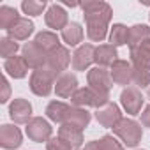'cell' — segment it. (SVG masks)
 <instances>
[{"label":"cell","instance_id":"1","mask_svg":"<svg viewBox=\"0 0 150 150\" xmlns=\"http://www.w3.org/2000/svg\"><path fill=\"white\" fill-rule=\"evenodd\" d=\"M87 21V34L92 41H103L108 34V23L111 20V7L106 2H85L81 4Z\"/></svg>","mask_w":150,"mask_h":150},{"label":"cell","instance_id":"2","mask_svg":"<svg viewBox=\"0 0 150 150\" xmlns=\"http://www.w3.org/2000/svg\"><path fill=\"white\" fill-rule=\"evenodd\" d=\"M53 81H55V74L48 67L35 69L30 76V90L39 97H46L53 90Z\"/></svg>","mask_w":150,"mask_h":150},{"label":"cell","instance_id":"3","mask_svg":"<svg viewBox=\"0 0 150 150\" xmlns=\"http://www.w3.org/2000/svg\"><path fill=\"white\" fill-rule=\"evenodd\" d=\"M113 132L124 141V145L127 146H136L141 141V127L138 122L131 120V118H122L115 127Z\"/></svg>","mask_w":150,"mask_h":150},{"label":"cell","instance_id":"4","mask_svg":"<svg viewBox=\"0 0 150 150\" xmlns=\"http://www.w3.org/2000/svg\"><path fill=\"white\" fill-rule=\"evenodd\" d=\"M72 104L76 108H81V106H94L97 110L104 108L108 103H110V97L108 96H101L97 92H94L90 87L87 88H78L76 92L72 94Z\"/></svg>","mask_w":150,"mask_h":150},{"label":"cell","instance_id":"5","mask_svg":"<svg viewBox=\"0 0 150 150\" xmlns=\"http://www.w3.org/2000/svg\"><path fill=\"white\" fill-rule=\"evenodd\" d=\"M88 85L94 92L101 94V96H108L111 87H113V80L111 74L104 69V67H92L88 71Z\"/></svg>","mask_w":150,"mask_h":150},{"label":"cell","instance_id":"6","mask_svg":"<svg viewBox=\"0 0 150 150\" xmlns=\"http://www.w3.org/2000/svg\"><path fill=\"white\" fill-rule=\"evenodd\" d=\"M21 57L27 60L28 67H32L34 71L35 69H41L48 64V51H44L41 46H37L35 42H27L23 48H21Z\"/></svg>","mask_w":150,"mask_h":150},{"label":"cell","instance_id":"7","mask_svg":"<svg viewBox=\"0 0 150 150\" xmlns=\"http://www.w3.org/2000/svg\"><path fill=\"white\" fill-rule=\"evenodd\" d=\"M27 136L32 139V141H39V143H42V141H50L51 139V125L44 120V118H41V117H35V118H32L28 124H27Z\"/></svg>","mask_w":150,"mask_h":150},{"label":"cell","instance_id":"8","mask_svg":"<svg viewBox=\"0 0 150 150\" xmlns=\"http://www.w3.org/2000/svg\"><path fill=\"white\" fill-rule=\"evenodd\" d=\"M69 62H71V55H69L67 48L57 46L55 50H51L48 53V64L46 65H48V69L55 74V78H57V74H60V72H64L67 69Z\"/></svg>","mask_w":150,"mask_h":150},{"label":"cell","instance_id":"9","mask_svg":"<svg viewBox=\"0 0 150 150\" xmlns=\"http://www.w3.org/2000/svg\"><path fill=\"white\" fill-rule=\"evenodd\" d=\"M120 103L124 110L131 115H139L141 106H143V96L136 87H127L120 94Z\"/></svg>","mask_w":150,"mask_h":150},{"label":"cell","instance_id":"10","mask_svg":"<svg viewBox=\"0 0 150 150\" xmlns=\"http://www.w3.org/2000/svg\"><path fill=\"white\" fill-rule=\"evenodd\" d=\"M110 74H111L113 83H117V85H131L132 83V78H134V69H132V65L129 62L117 60L111 65Z\"/></svg>","mask_w":150,"mask_h":150},{"label":"cell","instance_id":"11","mask_svg":"<svg viewBox=\"0 0 150 150\" xmlns=\"http://www.w3.org/2000/svg\"><path fill=\"white\" fill-rule=\"evenodd\" d=\"M58 138L71 148H80L83 145V129L74 124H62L58 129Z\"/></svg>","mask_w":150,"mask_h":150},{"label":"cell","instance_id":"12","mask_svg":"<svg viewBox=\"0 0 150 150\" xmlns=\"http://www.w3.org/2000/svg\"><path fill=\"white\" fill-rule=\"evenodd\" d=\"M9 117L16 124H28L32 120V104L27 99H14L9 106Z\"/></svg>","mask_w":150,"mask_h":150},{"label":"cell","instance_id":"13","mask_svg":"<svg viewBox=\"0 0 150 150\" xmlns=\"http://www.w3.org/2000/svg\"><path fill=\"white\" fill-rule=\"evenodd\" d=\"M96 118H97V122L101 125L113 129L122 120V113H120V110H118V106L115 103H108L104 108H101V110L96 111Z\"/></svg>","mask_w":150,"mask_h":150},{"label":"cell","instance_id":"14","mask_svg":"<svg viewBox=\"0 0 150 150\" xmlns=\"http://www.w3.org/2000/svg\"><path fill=\"white\" fill-rule=\"evenodd\" d=\"M44 20H46V25L50 28H53V30H64L69 25L67 23V13L58 4H51L50 6V9L44 14Z\"/></svg>","mask_w":150,"mask_h":150},{"label":"cell","instance_id":"15","mask_svg":"<svg viewBox=\"0 0 150 150\" xmlns=\"http://www.w3.org/2000/svg\"><path fill=\"white\" fill-rule=\"evenodd\" d=\"M94 53H96V48L92 44H83L80 46L72 55V67L76 71H85L90 67V64L94 62Z\"/></svg>","mask_w":150,"mask_h":150},{"label":"cell","instance_id":"16","mask_svg":"<svg viewBox=\"0 0 150 150\" xmlns=\"http://www.w3.org/2000/svg\"><path fill=\"white\" fill-rule=\"evenodd\" d=\"M0 145L2 148L13 150L21 145V131L11 124H6L0 127Z\"/></svg>","mask_w":150,"mask_h":150},{"label":"cell","instance_id":"17","mask_svg":"<svg viewBox=\"0 0 150 150\" xmlns=\"http://www.w3.org/2000/svg\"><path fill=\"white\" fill-rule=\"evenodd\" d=\"M78 90V80L74 74L65 72L62 76H58L57 83H55V92L58 97H72V94Z\"/></svg>","mask_w":150,"mask_h":150},{"label":"cell","instance_id":"18","mask_svg":"<svg viewBox=\"0 0 150 150\" xmlns=\"http://www.w3.org/2000/svg\"><path fill=\"white\" fill-rule=\"evenodd\" d=\"M131 60H132V67L150 71V39L131 51Z\"/></svg>","mask_w":150,"mask_h":150},{"label":"cell","instance_id":"19","mask_svg":"<svg viewBox=\"0 0 150 150\" xmlns=\"http://www.w3.org/2000/svg\"><path fill=\"white\" fill-rule=\"evenodd\" d=\"M32 32H34V23H32L28 18H20V20L7 30L9 37L14 39V41H25V39H28V35H30Z\"/></svg>","mask_w":150,"mask_h":150},{"label":"cell","instance_id":"20","mask_svg":"<svg viewBox=\"0 0 150 150\" xmlns=\"http://www.w3.org/2000/svg\"><path fill=\"white\" fill-rule=\"evenodd\" d=\"M94 62L99 67H106V65H113L117 62V50L111 44H103L96 48L94 53Z\"/></svg>","mask_w":150,"mask_h":150},{"label":"cell","instance_id":"21","mask_svg":"<svg viewBox=\"0 0 150 150\" xmlns=\"http://www.w3.org/2000/svg\"><path fill=\"white\" fill-rule=\"evenodd\" d=\"M4 69L13 78H25L27 72H28V64H27V60L23 57H13V58L6 60Z\"/></svg>","mask_w":150,"mask_h":150},{"label":"cell","instance_id":"22","mask_svg":"<svg viewBox=\"0 0 150 150\" xmlns=\"http://www.w3.org/2000/svg\"><path fill=\"white\" fill-rule=\"evenodd\" d=\"M148 39H150V27H146V25H134V27L129 28V41H127V44H129L131 51L136 50L138 46H141Z\"/></svg>","mask_w":150,"mask_h":150},{"label":"cell","instance_id":"23","mask_svg":"<svg viewBox=\"0 0 150 150\" xmlns=\"http://www.w3.org/2000/svg\"><path fill=\"white\" fill-rule=\"evenodd\" d=\"M90 113L85 110V108H76V106H72L69 108L67 111V117H65V124H74V125H78V127H87L90 124Z\"/></svg>","mask_w":150,"mask_h":150},{"label":"cell","instance_id":"24","mask_svg":"<svg viewBox=\"0 0 150 150\" xmlns=\"http://www.w3.org/2000/svg\"><path fill=\"white\" fill-rule=\"evenodd\" d=\"M62 39L65 41V44H69V46H76V44H80L81 42V39H83V28H81V25L80 23H69L64 30H62Z\"/></svg>","mask_w":150,"mask_h":150},{"label":"cell","instance_id":"25","mask_svg":"<svg viewBox=\"0 0 150 150\" xmlns=\"http://www.w3.org/2000/svg\"><path fill=\"white\" fill-rule=\"evenodd\" d=\"M71 106H67L65 103H60V101H51L46 108V115L50 120L53 122H60V124H65V117H67V111H69Z\"/></svg>","mask_w":150,"mask_h":150},{"label":"cell","instance_id":"26","mask_svg":"<svg viewBox=\"0 0 150 150\" xmlns=\"http://www.w3.org/2000/svg\"><path fill=\"white\" fill-rule=\"evenodd\" d=\"M34 42L37 44V46H41L44 51H51V50H55L57 46H60L58 44V37H57V34H53V32H41V34H37L35 35V39H34Z\"/></svg>","mask_w":150,"mask_h":150},{"label":"cell","instance_id":"27","mask_svg":"<svg viewBox=\"0 0 150 150\" xmlns=\"http://www.w3.org/2000/svg\"><path fill=\"white\" fill-rule=\"evenodd\" d=\"M18 20H20V16H18L16 9H13L9 6H2V7H0V27H2V28L9 30Z\"/></svg>","mask_w":150,"mask_h":150},{"label":"cell","instance_id":"28","mask_svg":"<svg viewBox=\"0 0 150 150\" xmlns=\"http://www.w3.org/2000/svg\"><path fill=\"white\" fill-rule=\"evenodd\" d=\"M127 41H129V28L124 27V25H120V23L113 25L111 34H110V42H111V46H122V44H125Z\"/></svg>","mask_w":150,"mask_h":150},{"label":"cell","instance_id":"29","mask_svg":"<svg viewBox=\"0 0 150 150\" xmlns=\"http://www.w3.org/2000/svg\"><path fill=\"white\" fill-rule=\"evenodd\" d=\"M18 42L11 37H4V39H0V55H2L6 60L7 58H13L16 57V51H18Z\"/></svg>","mask_w":150,"mask_h":150},{"label":"cell","instance_id":"30","mask_svg":"<svg viewBox=\"0 0 150 150\" xmlns=\"http://www.w3.org/2000/svg\"><path fill=\"white\" fill-rule=\"evenodd\" d=\"M21 9L25 14H30V16H39L42 14V11L46 9V2H34V0H25L21 4Z\"/></svg>","mask_w":150,"mask_h":150},{"label":"cell","instance_id":"31","mask_svg":"<svg viewBox=\"0 0 150 150\" xmlns=\"http://www.w3.org/2000/svg\"><path fill=\"white\" fill-rule=\"evenodd\" d=\"M134 69V78H132V83H136L138 87H146L150 85V71H145V69H138V67H132Z\"/></svg>","mask_w":150,"mask_h":150},{"label":"cell","instance_id":"32","mask_svg":"<svg viewBox=\"0 0 150 150\" xmlns=\"http://www.w3.org/2000/svg\"><path fill=\"white\" fill-rule=\"evenodd\" d=\"M99 146H101V150H124V146H122V143H118L113 136H110V134H106V136H103L101 139H99Z\"/></svg>","mask_w":150,"mask_h":150},{"label":"cell","instance_id":"33","mask_svg":"<svg viewBox=\"0 0 150 150\" xmlns=\"http://www.w3.org/2000/svg\"><path fill=\"white\" fill-rule=\"evenodd\" d=\"M46 148H48V150H71V146L65 145L60 138H51V139L46 143Z\"/></svg>","mask_w":150,"mask_h":150},{"label":"cell","instance_id":"34","mask_svg":"<svg viewBox=\"0 0 150 150\" xmlns=\"http://www.w3.org/2000/svg\"><path fill=\"white\" fill-rule=\"evenodd\" d=\"M2 88H4V92H2V96H0V101L7 103V99H9V83H7V78H2Z\"/></svg>","mask_w":150,"mask_h":150},{"label":"cell","instance_id":"35","mask_svg":"<svg viewBox=\"0 0 150 150\" xmlns=\"http://www.w3.org/2000/svg\"><path fill=\"white\" fill-rule=\"evenodd\" d=\"M141 124L145 125V127H150V104L143 110V113H141Z\"/></svg>","mask_w":150,"mask_h":150},{"label":"cell","instance_id":"36","mask_svg":"<svg viewBox=\"0 0 150 150\" xmlns=\"http://www.w3.org/2000/svg\"><path fill=\"white\" fill-rule=\"evenodd\" d=\"M81 150H101V146H99V141H90V143H87L85 148H81Z\"/></svg>","mask_w":150,"mask_h":150},{"label":"cell","instance_id":"37","mask_svg":"<svg viewBox=\"0 0 150 150\" xmlns=\"http://www.w3.org/2000/svg\"><path fill=\"white\" fill-rule=\"evenodd\" d=\"M148 97H150V88H148Z\"/></svg>","mask_w":150,"mask_h":150}]
</instances>
